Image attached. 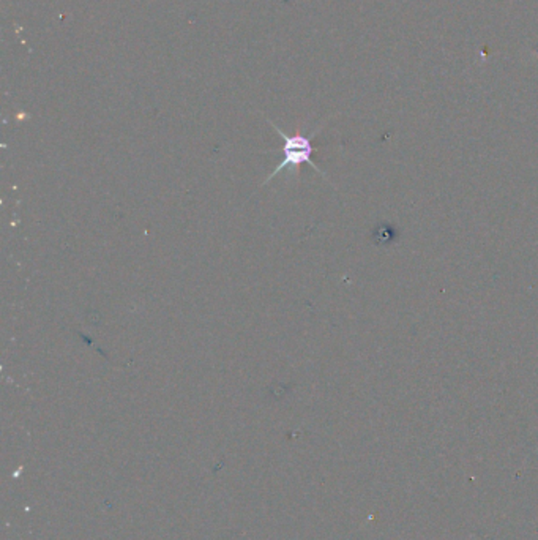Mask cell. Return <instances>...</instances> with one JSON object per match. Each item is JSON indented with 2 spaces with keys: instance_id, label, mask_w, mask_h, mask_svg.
<instances>
[{
  "instance_id": "obj_1",
  "label": "cell",
  "mask_w": 538,
  "mask_h": 540,
  "mask_svg": "<svg viewBox=\"0 0 538 540\" xmlns=\"http://www.w3.org/2000/svg\"><path fill=\"white\" fill-rule=\"evenodd\" d=\"M272 127L278 133L279 137H283V141H285L283 143V162L275 168L270 176L267 177L266 182L262 183V185L270 182L273 177L278 176V174H281L287 168H294V170L297 171L298 166H302V164H310L313 170L319 173L321 176L325 177L324 173L319 170L318 164L313 162V154L316 152L314 146H313V137L314 135H312V137H305L302 133L286 135L285 131L278 128L277 125L272 124Z\"/></svg>"
}]
</instances>
